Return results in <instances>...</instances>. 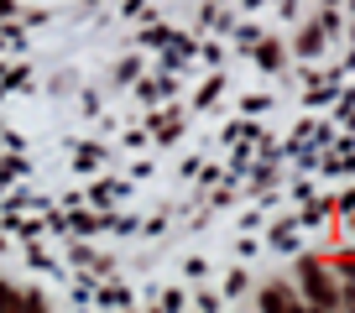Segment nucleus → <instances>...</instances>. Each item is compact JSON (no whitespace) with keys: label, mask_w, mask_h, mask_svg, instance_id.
I'll return each instance as SVG.
<instances>
[{"label":"nucleus","mask_w":355,"mask_h":313,"mask_svg":"<svg viewBox=\"0 0 355 313\" xmlns=\"http://www.w3.org/2000/svg\"><path fill=\"white\" fill-rule=\"evenodd\" d=\"M303 292H309V303H324V308H334V303H340V292H334L329 271H319L313 261L303 267Z\"/></svg>","instance_id":"f257e3e1"},{"label":"nucleus","mask_w":355,"mask_h":313,"mask_svg":"<svg viewBox=\"0 0 355 313\" xmlns=\"http://www.w3.org/2000/svg\"><path fill=\"white\" fill-rule=\"evenodd\" d=\"M37 298H26V292H11V287H0V308H32Z\"/></svg>","instance_id":"f03ea898"},{"label":"nucleus","mask_w":355,"mask_h":313,"mask_svg":"<svg viewBox=\"0 0 355 313\" xmlns=\"http://www.w3.org/2000/svg\"><path fill=\"white\" fill-rule=\"evenodd\" d=\"M261 303H266V308H298V298H293V292H282V287H272Z\"/></svg>","instance_id":"7ed1b4c3"}]
</instances>
